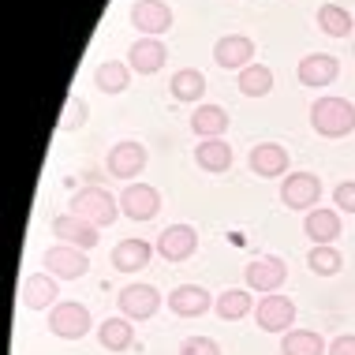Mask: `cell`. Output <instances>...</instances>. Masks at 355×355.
<instances>
[{
	"label": "cell",
	"mask_w": 355,
	"mask_h": 355,
	"mask_svg": "<svg viewBox=\"0 0 355 355\" xmlns=\"http://www.w3.org/2000/svg\"><path fill=\"white\" fill-rule=\"evenodd\" d=\"M254 322H258V329H266V333H288V325L295 322V303L288 300V295H262V303H258V311H254Z\"/></svg>",
	"instance_id": "52a82bcc"
},
{
	"label": "cell",
	"mask_w": 355,
	"mask_h": 355,
	"mask_svg": "<svg viewBox=\"0 0 355 355\" xmlns=\"http://www.w3.org/2000/svg\"><path fill=\"white\" fill-rule=\"evenodd\" d=\"M239 90L247 94V98H266V94L273 90V71L266 68V64H251V68L239 71Z\"/></svg>",
	"instance_id": "4316f807"
},
{
	"label": "cell",
	"mask_w": 355,
	"mask_h": 355,
	"mask_svg": "<svg viewBox=\"0 0 355 355\" xmlns=\"http://www.w3.org/2000/svg\"><path fill=\"white\" fill-rule=\"evenodd\" d=\"M120 209H123L131 220H153V217H157V209H161L157 187H150V184H131V187L120 195Z\"/></svg>",
	"instance_id": "8fae6325"
},
{
	"label": "cell",
	"mask_w": 355,
	"mask_h": 355,
	"mask_svg": "<svg viewBox=\"0 0 355 355\" xmlns=\"http://www.w3.org/2000/svg\"><path fill=\"white\" fill-rule=\"evenodd\" d=\"M311 123L325 139H344L355 131V105L344 98H318L311 109Z\"/></svg>",
	"instance_id": "6da1fadb"
},
{
	"label": "cell",
	"mask_w": 355,
	"mask_h": 355,
	"mask_svg": "<svg viewBox=\"0 0 355 355\" xmlns=\"http://www.w3.org/2000/svg\"><path fill=\"white\" fill-rule=\"evenodd\" d=\"M303 232L314 239V247H329L340 236V214L337 209H311L303 220Z\"/></svg>",
	"instance_id": "ac0fdd59"
},
{
	"label": "cell",
	"mask_w": 355,
	"mask_h": 355,
	"mask_svg": "<svg viewBox=\"0 0 355 355\" xmlns=\"http://www.w3.org/2000/svg\"><path fill=\"white\" fill-rule=\"evenodd\" d=\"M150 254H153V247L146 239H120L116 251H112V266L120 273H135L142 266H150Z\"/></svg>",
	"instance_id": "44dd1931"
},
{
	"label": "cell",
	"mask_w": 355,
	"mask_h": 355,
	"mask_svg": "<svg viewBox=\"0 0 355 355\" xmlns=\"http://www.w3.org/2000/svg\"><path fill=\"white\" fill-rule=\"evenodd\" d=\"M306 266H311L318 277H333V273H340V266H344V258H340V251L337 247H314L311 254H306Z\"/></svg>",
	"instance_id": "4dcf8cb0"
},
{
	"label": "cell",
	"mask_w": 355,
	"mask_h": 355,
	"mask_svg": "<svg viewBox=\"0 0 355 355\" xmlns=\"http://www.w3.org/2000/svg\"><path fill=\"white\" fill-rule=\"evenodd\" d=\"M168 311L180 318H198L209 311V292L198 284H180L176 292H168Z\"/></svg>",
	"instance_id": "9a60e30c"
},
{
	"label": "cell",
	"mask_w": 355,
	"mask_h": 355,
	"mask_svg": "<svg viewBox=\"0 0 355 355\" xmlns=\"http://www.w3.org/2000/svg\"><path fill=\"white\" fill-rule=\"evenodd\" d=\"M191 128L206 139H220V131L228 128V112L220 105H198L195 116H191Z\"/></svg>",
	"instance_id": "d4e9b609"
},
{
	"label": "cell",
	"mask_w": 355,
	"mask_h": 355,
	"mask_svg": "<svg viewBox=\"0 0 355 355\" xmlns=\"http://www.w3.org/2000/svg\"><path fill=\"white\" fill-rule=\"evenodd\" d=\"M251 56H254V42L247 34H228L214 45V60L220 68H251Z\"/></svg>",
	"instance_id": "5bb4252c"
},
{
	"label": "cell",
	"mask_w": 355,
	"mask_h": 355,
	"mask_svg": "<svg viewBox=\"0 0 355 355\" xmlns=\"http://www.w3.org/2000/svg\"><path fill=\"white\" fill-rule=\"evenodd\" d=\"M131 23H135L142 34L157 37L172 26V8L165 4V0H139V4L131 8Z\"/></svg>",
	"instance_id": "4fadbf2b"
},
{
	"label": "cell",
	"mask_w": 355,
	"mask_h": 355,
	"mask_svg": "<svg viewBox=\"0 0 355 355\" xmlns=\"http://www.w3.org/2000/svg\"><path fill=\"white\" fill-rule=\"evenodd\" d=\"M49 333H56V337L64 340H79L90 333V311H86L83 303H56L49 311Z\"/></svg>",
	"instance_id": "277c9868"
},
{
	"label": "cell",
	"mask_w": 355,
	"mask_h": 355,
	"mask_svg": "<svg viewBox=\"0 0 355 355\" xmlns=\"http://www.w3.org/2000/svg\"><path fill=\"white\" fill-rule=\"evenodd\" d=\"M281 355H329V344L314 329H288L281 340Z\"/></svg>",
	"instance_id": "7402d4cb"
},
{
	"label": "cell",
	"mask_w": 355,
	"mask_h": 355,
	"mask_svg": "<svg viewBox=\"0 0 355 355\" xmlns=\"http://www.w3.org/2000/svg\"><path fill=\"white\" fill-rule=\"evenodd\" d=\"M195 251H198V232L191 225H168L157 236V254L165 262H187Z\"/></svg>",
	"instance_id": "8992f818"
},
{
	"label": "cell",
	"mask_w": 355,
	"mask_h": 355,
	"mask_svg": "<svg viewBox=\"0 0 355 355\" xmlns=\"http://www.w3.org/2000/svg\"><path fill=\"white\" fill-rule=\"evenodd\" d=\"M94 83H98V90L105 94H120V90H128V64H120V60H105L98 75H94Z\"/></svg>",
	"instance_id": "f546056e"
},
{
	"label": "cell",
	"mask_w": 355,
	"mask_h": 355,
	"mask_svg": "<svg viewBox=\"0 0 355 355\" xmlns=\"http://www.w3.org/2000/svg\"><path fill=\"white\" fill-rule=\"evenodd\" d=\"M195 161H198V168H206V172H228L232 168V146L220 142V139H206L202 146L195 150Z\"/></svg>",
	"instance_id": "cb8c5ba5"
},
{
	"label": "cell",
	"mask_w": 355,
	"mask_h": 355,
	"mask_svg": "<svg viewBox=\"0 0 355 355\" xmlns=\"http://www.w3.org/2000/svg\"><path fill=\"white\" fill-rule=\"evenodd\" d=\"M98 340H101V348H109V352H128L131 344H135L131 318H105L101 329H98Z\"/></svg>",
	"instance_id": "603a6c76"
},
{
	"label": "cell",
	"mask_w": 355,
	"mask_h": 355,
	"mask_svg": "<svg viewBox=\"0 0 355 355\" xmlns=\"http://www.w3.org/2000/svg\"><path fill=\"white\" fill-rule=\"evenodd\" d=\"M288 168V153L284 146H277V142H258V146L251 150V172L254 176H281V172Z\"/></svg>",
	"instance_id": "ffe728a7"
},
{
	"label": "cell",
	"mask_w": 355,
	"mask_h": 355,
	"mask_svg": "<svg viewBox=\"0 0 355 355\" xmlns=\"http://www.w3.org/2000/svg\"><path fill=\"white\" fill-rule=\"evenodd\" d=\"M284 277H288V266H284L277 254L254 258V262L247 266V288H254V292H266V295H273L277 288L284 284Z\"/></svg>",
	"instance_id": "9c48e42d"
},
{
	"label": "cell",
	"mask_w": 355,
	"mask_h": 355,
	"mask_svg": "<svg viewBox=\"0 0 355 355\" xmlns=\"http://www.w3.org/2000/svg\"><path fill=\"white\" fill-rule=\"evenodd\" d=\"M318 198H322V184H318V176H311V172H292V176L281 184V202L288 209H311Z\"/></svg>",
	"instance_id": "ba28073f"
},
{
	"label": "cell",
	"mask_w": 355,
	"mask_h": 355,
	"mask_svg": "<svg viewBox=\"0 0 355 355\" xmlns=\"http://www.w3.org/2000/svg\"><path fill=\"white\" fill-rule=\"evenodd\" d=\"M329 355H355V333H344L329 344Z\"/></svg>",
	"instance_id": "e575fe53"
},
{
	"label": "cell",
	"mask_w": 355,
	"mask_h": 355,
	"mask_svg": "<svg viewBox=\"0 0 355 355\" xmlns=\"http://www.w3.org/2000/svg\"><path fill=\"white\" fill-rule=\"evenodd\" d=\"M53 236L60 239V243H71V247H83V251H90V247H98V228L90 225V220L75 217V214H60L53 220Z\"/></svg>",
	"instance_id": "7c38bea8"
},
{
	"label": "cell",
	"mask_w": 355,
	"mask_h": 355,
	"mask_svg": "<svg viewBox=\"0 0 355 355\" xmlns=\"http://www.w3.org/2000/svg\"><path fill=\"white\" fill-rule=\"evenodd\" d=\"M56 295H60V288H56L53 273H31L19 288V300L26 311H49V306H56Z\"/></svg>",
	"instance_id": "30bf717a"
},
{
	"label": "cell",
	"mask_w": 355,
	"mask_h": 355,
	"mask_svg": "<svg viewBox=\"0 0 355 355\" xmlns=\"http://www.w3.org/2000/svg\"><path fill=\"white\" fill-rule=\"evenodd\" d=\"M337 71H340V64L329 53H311L300 60V83L303 86H329L337 79Z\"/></svg>",
	"instance_id": "e0dca14e"
},
{
	"label": "cell",
	"mask_w": 355,
	"mask_h": 355,
	"mask_svg": "<svg viewBox=\"0 0 355 355\" xmlns=\"http://www.w3.org/2000/svg\"><path fill=\"white\" fill-rule=\"evenodd\" d=\"M318 26H322L329 37H348V31H352L348 8H340V4H322V8H318Z\"/></svg>",
	"instance_id": "f1b7e54d"
},
{
	"label": "cell",
	"mask_w": 355,
	"mask_h": 355,
	"mask_svg": "<svg viewBox=\"0 0 355 355\" xmlns=\"http://www.w3.org/2000/svg\"><path fill=\"white\" fill-rule=\"evenodd\" d=\"M128 56H131V68H135L139 75H153V71H161L168 49L157 42V37H139V42L128 49Z\"/></svg>",
	"instance_id": "d6986e66"
},
{
	"label": "cell",
	"mask_w": 355,
	"mask_h": 355,
	"mask_svg": "<svg viewBox=\"0 0 355 355\" xmlns=\"http://www.w3.org/2000/svg\"><path fill=\"white\" fill-rule=\"evenodd\" d=\"M68 214L90 220L94 228H105V225L116 220L120 202L105 187H83V191H75V195H71V209H68Z\"/></svg>",
	"instance_id": "7a4b0ae2"
},
{
	"label": "cell",
	"mask_w": 355,
	"mask_h": 355,
	"mask_svg": "<svg viewBox=\"0 0 355 355\" xmlns=\"http://www.w3.org/2000/svg\"><path fill=\"white\" fill-rule=\"evenodd\" d=\"M45 273H53L56 281H79V277H86V270H90V258H86L83 247H71V243H56L45 251Z\"/></svg>",
	"instance_id": "3957f363"
},
{
	"label": "cell",
	"mask_w": 355,
	"mask_h": 355,
	"mask_svg": "<svg viewBox=\"0 0 355 355\" xmlns=\"http://www.w3.org/2000/svg\"><path fill=\"white\" fill-rule=\"evenodd\" d=\"M86 101L83 98H68V105H64V116H60V131H75L86 123Z\"/></svg>",
	"instance_id": "1f68e13d"
},
{
	"label": "cell",
	"mask_w": 355,
	"mask_h": 355,
	"mask_svg": "<svg viewBox=\"0 0 355 355\" xmlns=\"http://www.w3.org/2000/svg\"><path fill=\"white\" fill-rule=\"evenodd\" d=\"M142 168H146V146H139V142H120V146H112V153H109L112 176L131 180V176H139Z\"/></svg>",
	"instance_id": "2e32d148"
},
{
	"label": "cell",
	"mask_w": 355,
	"mask_h": 355,
	"mask_svg": "<svg viewBox=\"0 0 355 355\" xmlns=\"http://www.w3.org/2000/svg\"><path fill=\"white\" fill-rule=\"evenodd\" d=\"M180 355H220V348H217V340H209V337H187L180 344Z\"/></svg>",
	"instance_id": "d6a6232c"
},
{
	"label": "cell",
	"mask_w": 355,
	"mask_h": 355,
	"mask_svg": "<svg viewBox=\"0 0 355 355\" xmlns=\"http://www.w3.org/2000/svg\"><path fill=\"white\" fill-rule=\"evenodd\" d=\"M120 300V314L123 318H131V322H146L157 314V306H161V292L153 284H128L123 292L116 295Z\"/></svg>",
	"instance_id": "5b68a950"
},
{
	"label": "cell",
	"mask_w": 355,
	"mask_h": 355,
	"mask_svg": "<svg viewBox=\"0 0 355 355\" xmlns=\"http://www.w3.org/2000/svg\"><path fill=\"white\" fill-rule=\"evenodd\" d=\"M168 90H172V98H176V101H198L206 94V79H202V71L184 68V71L172 75Z\"/></svg>",
	"instance_id": "484cf974"
},
{
	"label": "cell",
	"mask_w": 355,
	"mask_h": 355,
	"mask_svg": "<svg viewBox=\"0 0 355 355\" xmlns=\"http://www.w3.org/2000/svg\"><path fill=\"white\" fill-rule=\"evenodd\" d=\"M217 314L225 322L247 318V314H251V292H243V288H228V292H220L217 295Z\"/></svg>",
	"instance_id": "83f0119b"
},
{
	"label": "cell",
	"mask_w": 355,
	"mask_h": 355,
	"mask_svg": "<svg viewBox=\"0 0 355 355\" xmlns=\"http://www.w3.org/2000/svg\"><path fill=\"white\" fill-rule=\"evenodd\" d=\"M333 202H337L344 214H355V180H348V184H340L333 191Z\"/></svg>",
	"instance_id": "836d02e7"
}]
</instances>
